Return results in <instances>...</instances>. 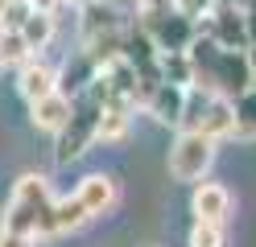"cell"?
<instances>
[{"label":"cell","mask_w":256,"mask_h":247,"mask_svg":"<svg viewBox=\"0 0 256 247\" xmlns=\"http://www.w3.org/2000/svg\"><path fill=\"white\" fill-rule=\"evenodd\" d=\"M194 62V87L215 91L223 99H236L252 87V70H248V54L244 49H223L211 37H202L186 49Z\"/></svg>","instance_id":"cell-1"},{"label":"cell","mask_w":256,"mask_h":247,"mask_svg":"<svg viewBox=\"0 0 256 247\" xmlns=\"http://www.w3.org/2000/svg\"><path fill=\"white\" fill-rule=\"evenodd\" d=\"M50 219H54V194L42 173H25L8 194V206L0 214V231L29 239H50Z\"/></svg>","instance_id":"cell-2"},{"label":"cell","mask_w":256,"mask_h":247,"mask_svg":"<svg viewBox=\"0 0 256 247\" xmlns=\"http://www.w3.org/2000/svg\"><path fill=\"white\" fill-rule=\"evenodd\" d=\"M182 132H198L206 140H228L232 128H236V111H232V99H223L215 91H202V87H186V111H182Z\"/></svg>","instance_id":"cell-3"},{"label":"cell","mask_w":256,"mask_h":247,"mask_svg":"<svg viewBox=\"0 0 256 247\" xmlns=\"http://www.w3.org/2000/svg\"><path fill=\"white\" fill-rule=\"evenodd\" d=\"M211 161H215V140L198 136V132H178V140L170 148V177L198 186L211 169Z\"/></svg>","instance_id":"cell-4"},{"label":"cell","mask_w":256,"mask_h":247,"mask_svg":"<svg viewBox=\"0 0 256 247\" xmlns=\"http://www.w3.org/2000/svg\"><path fill=\"white\" fill-rule=\"evenodd\" d=\"M145 16V33H149V41L162 49V54H182V49L194 45V21H186V16L178 12H166V8H149V12H140Z\"/></svg>","instance_id":"cell-5"},{"label":"cell","mask_w":256,"mask_h":247,"mask_svg":"<svg viewBox=\"0 0 256 247\" xmlns=\"http://www.w3.org/2000/svg\"><path fill=\"white\" fill-rule=\"evenodd\" d=\"M74 198L83 202V210L91 214V219H104V214H112L116 202H120V181L112 173H87L83 181H78Z\"/></svg>","instance_id":"cell-6"},{"label":"cell","mask_w":256,"mask_h":247,"mask_svg":"<svg viewBox=\"0 0 256 247\" xmlns=\"http://www.w3.org/2000/svg\"><path fill=\"white\" fill-rule=\"evenodd\" d=\"M232 210V194L228 186H219V181H198L194 194H190V214H194V223H223Z\"/></svg>","instance_id":"cell-7"},{"label":"cell","mask_w":256,"mask_h":247,"mask_svg":"<svg viewBox=\"0 0 256 247\" xmlns=\"http://www.w3.org/2000/svg\"><path fill=\"white\" fill-rule=\"evenodd\" d=\"M17 91L25 103H38V99L46 95H54L58 91V70L50 62H42V58H29L21 70H17Z\"/></svg>","instance_id":"cell-8"},{"label":"cell","mask_w":256,"mask_h":247,"mask_svg":"<svg viewBox=\"0 0 256 247\" xmlns=\"http://www.w3.org/2000/svg\"><path fill=\"white\" fill-rule=\"evenodd\" d=\"M215 45L223 49H248V29H244V12L236 4H219L211 12V33H206Z\"/></svg>","instance_id":"cell-9"},{"label":"cell","mask_w":256,"mask_h":247,"mask_svg":"<svg viewBox=\"0 0 256 247\" xmlns=\"http://www.w3.org/2000/svg\"><path fill=\"white\" fill-rule=\"evenodd\" d=\"M70 111H74V99L66 91H54V95L38 99V103H29V120H34L38 132H54L58 136L66 128V120H70Z\"/></svg>","instance_id":"cell-10"},{"label":"cell","mask_w":256,"mask_h":247,"mask_svg":"<svg viewBox=\"0 0 256 247\" xmlns=\"http://www.w3.org/2000/svg\"><path fill=\"white\" fill-rule=\"evenodd\" d=\"M140 103L149 107V115H157L162 124H182L186 111V87H174V82H157L153 91H145Z\"/></svg>","instance_id":"cell-11"},{"label":"cell","mask_w":256,"mask_h":247,"mask_svg":"<svg viewBox=\"0 0 256 247\" xmlns=\"http://www.w3.org/2000/svg\"><path fill=\"white\" fill-rule=\"evenodd\" d=\"M91 214L83 210V202L70 194V198H54V219H50V235H70V231L87 227Z\"/></svg>","instance_id":"cell-12"},{"label":"cell","mask_w":256,"mask_h":247,"mask_svg":"<svg viewBox=\"0 0 256 247\" xmlns=\"http://www.w3.org/2000/svg\"><path fill=\"white\" fill-rule=\"evenodd\" d=\"M128 124H132V103H104L95 140H124L128 136Z\"/></svg>","instance_id":"cell-13"},{"label":"cell","mask_w":256,"mask_h":247,"mask_svg":"<svg viewBox=\"0 0 256 247\" xmlns=\"http://www.w3.org/2000/svg\"><path fill=\"white\" fill-rule=\"evenodd\" d=\"M232 111H236L232 136H240V140H256V87H248L244 95H236V99H232Z\"/></svg>","instance_id":"cell-14"},{"label":"cell","mask_w":256,"mask_h":247,"mask_svg":"<svg viewBox=\"0 0 256 247\" xmlns=\"http://www.w3.org/2000/svg\"><path fill=\"white\" fill-rule=\"evenodd\" d=\"M17 33L25 37L29 49H46V45H50V37H54V16H46V12L34 8V12L25 16V25H21Z\"/></svg>","instance_id":"cell-15"},{"label":"cell","mask_w":256,"mask_h":247,"mask_svg":"<svg viewBox=\"0 0 256 247\" xmlns=\"http://www.w3.org/2000/svg\"><path fill=\"white\" fill-rule=\"evenodd\" d=\"M162 82H174V87H194V62L190 54H162Z\"/></svg>","instance_id":"cell-16"},{"label":"cell","mask_w":256,"mask_h":247,"mask_svg":"<svg viewBox=\"0 0 256 247\" xmlns=\"http://www.w3.org/2000/svg\"><path fill=\"white\" fill-rule=\"evenodd\" d=\"M34 58V49L25 45V37L17 29H0V66H25Z\"/></svg>","instance_id":"cell-17"},{"label":"cell","mask_w":256,"mask_h":247,"mask_svg":"<svg viewBox=\"0 0 256 247\" xmlns=\"http://www.w3.org/2000/svg\"><path fill=\"white\" fill-rule=\"evenodd\" d=\"M186 247H228V235H223V223H194L190 227Z\"/></svg>","instance_id":"cell-18"},{"label":"cell","mask_w":256,"mask_h":247,"mask_svg":"<svg viewBox=\"0 0 256 247\" xmlns=\"http://www.w3.org/2000/svg\"><path fill=\"white\" fill-rule=\"evenodd\" d=\"M170 8L186 21H198V16H211L219 8V0H170Z\"/></svg>","instance_id":"cell-19"},{"label":"cell","mask_w":256,"mask_h":247,"mask_svg":"<svg viewBox=\"0 0 256 247\" xmlns=\"http://www.w3.org/2000/svg\"><path fill=\"white\" fill-rule=\"evenodd\" d=\"M244 29H248V45H256V0H244Z\"/></svg>","instance_id":"cell-20"},{"label":"cell","mask_w":256,"mask_h":247,"mask_svg":"<svg viewBox=\"0 0 256 247\" xmlns=\"http://www.w3.org/2000/svg\"><path fill=\"white\" fill-rule=\"evenodd\" d=\"M38 239H29V235H12V231H0V247H34Z\"/></svg>","instance_id":"cell-21"},{"label":"cell","mask_w":256,"mask_h":247,"mask_svg":"<svg viewBox=\"0 0 256 247\" xmlns=\"http://www.w3.org/2000/svg\"><path fill=\"white\" fill-rule=\"evenodd\" d=\"M29 4H34L38 12H46V16H54L62 4H70V0H29Z\"/></svg>","instance_id":"cell-22"},{"label":"cell","mask_w":256,"mask_h":247,"mask_svg":"<svg viewBox=\"0 0 256 247\" xmlns=\"http://www.w3.org/2000/svg\"><path fill=\"white\" fill-rule=\"evenodd\" d=\"M248 70H252V87H256V45H248Z\"/></svg>","instance_id":"cell-23"},{"label":"cell","mask_w":256,"mask_h":247,"mask_svg":"<svg viewBox=\"0 0 256 247\" xmlns=\"http://www.w3.org/2000/svg\"><path fill=\"white\" fill-rule=\"evenodd\" d=\"M74 4H78V0H74Z\"/></svg>","instance_id":"cell-24"}]
</instances>
